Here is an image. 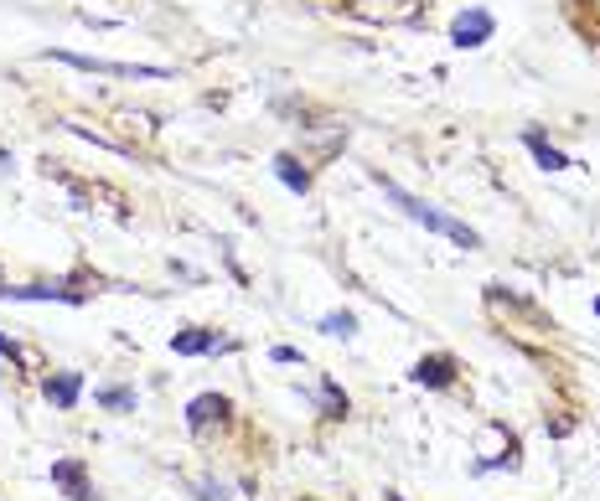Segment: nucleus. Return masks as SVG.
I'll list each match as a JSON object with an SVG mask.
<instances>
[{
  "label": "nucleus",
  "instance_id": "1a4fd4ad",
  "mask_svg": "<svg viewBox=\"0 0 600 501\" xmlns=\"http://www.w3.org/2000/svg\"><path fill=\"white\" fill-rule=\"evenodd\" d=\"M523 145L533 150V161L544 165V171H569V156H564V150H554V145H548L544 135H538V129H528Z\"/></svg>",
  "mask_w": 600,
  "mask_h": 501
},
{
  "label": "nucleus",
  "instance_id": "ddd939ff",
  "mask_svg": "<svg viewBox=\"0 0 600 501\" xmlns=\"http://www.w3.org/2000/svg\"><path fill=\"white\" fill-rule=\"evenodd\" d=\"M197 501H228V486L223 481H197Z\"/></svg>",
  "mask_w": 600,
  "mask_h": 501
},
{
  "label": "nucleus",
  "instance_id": "423d86ee",
  "mask_svg": "<svg viewBox=\"0 0 600 501\" xmlns=\"http://www.w3.org/2000/svg\"><path fill=\"white\" fill-rule=\"evenodd\" d=\"M228 341H218V331H176L171 336V352L176 357H207V352H218Z\"/></svg>",
  "mask_w": 600,
  "mask_h": 501
},
{
  "label": "nucleus",
  "instance_id": "4468645a",
  "mask_svg": "<svg viewBox=\"0 0 600 501\" xmlns=\"http://www.w3.org/2000/svg\"><path fill=\"white\" fill-rule=\"evenodd\" d=\"M270 362H280V367H295V362H300V352H295V346H274Z\"/></svg>",
  "mask_w": 600,
  "mask_h": 501
},
{
  "label": "nucleus",
  "instance_id": "9b49d317",
  "mask_svg": "<svg viewBox=\"0 0 600 501\" xmlns=\"http://www.w3.org/2000/svg\"><path fill=\"white\" fill-rule=\"evenodd\" d=\"M93 398L110 413H135V388H93Z\"/></svg>",
  "mask_w": 600,
  "mask_h": 501
},
{
  "label": "nucleus",
  "instance_id": "9d476101",
  "mask_svg": "<svg viewBox=\"0 0 600 501\" xmlns=\"http://www.w3.org/2000/svg\"><path fill=\"white\" fill-rule=\"evenodd\" d=\"M274 176L285 181L295 197H306V192H310V176L300 171V161H295V156H280V161H274Z\"/></svg>",
  "mask_w": 600,
  "mask_h": 501
},
{
  "label": "nucleus",
  "instance_id": "39448f33",
  "mask_svg": "<svg viewBox=\"0 0 600 501\" xmlns=\"http://www.w3.org/2000/svg\"><path fill=\"white\" fill-rule=\"evenodd\" d=\"M42 393L52 409H78V398H83V373H52L42 383Z\"/></svg>",
  "mask_w": 600,
  "mask_h": 501
},
{
  "label": "nucleus",
  "instance_id": "0eeeda50",
  "mask_svg": "<svg viewBox=\"0 0 600 501\" xmlns=\"http://www.w3.org/2000/svg\"><path fill=\"white\" fill-rule=\"evenodd\" d=\"M223 413H228V398L223 393H202V398L186 403V424H192V430H207V424H218Z\"/></svg>",
  "mask_w": 600,
  "mask_h": 501
},
{
  "label": "nucleus",
  "instance_id": "f03ea898",
  "mask_svg": "<svg viewBox=\"0 0 600 501\" xmlns=\"http://www.w3.org/2000/svg\"><path fill=\"white\" fill-rule=\"evenodd\" d=\"M52 57L83 72H110V78H171V68H156V62H104V57H78V52H52Z\"/></svg>",
  "mask_w": 600,
  "mask_h": 501
},
{
  "label": "nucleus",
  "instance_id": "f3484780",
  "mask_svg": "<svg viewBox=\"0 0 600 501\" xmlns=\"http://www.w3.org/2000/svg\"><path fill=\"white\" fill-rule=\"evenodd\" d=\"M0 295H5V285H0Z\"/></svg>",
  "mask_w": 600,
  "mask_h": 501
},
{
  "label": "nucleus",
  "instance_id": "7ed1b4c3",
  "mask_svg": "<svg viewBox=\"0 0 600 501\" xmlns=\"http://www.w3.org/2000/svg\"><path fill=\"white\" fill-rule=\"evenodd\" d=\"M491 32H497V21H491V11H481V5H471V11H461V16L451 21L455 47H481V42H491Z\"/></svg>",
  "mask_w": 600,
  "mask_h": 501
},
{
  "label": "nucleus",
  "instance_id": "2eb2a0df",
  "mask_svg": "<svg viewBox=\"0 0 600 501\" xmlns=\"http://www.w3.org/2000/svg\"><path fill=\"white\" fill-rule=\"evenodd\" d=\"M0 357H11V362H21V346L11 336H0Z\"/></svg>",
  "mask_w": 600,
  "mask_h": 501
},
{
  "label": "nucleus",
  "instance_id": "6e6552de",
  "mask_svg": "<svg viewBox=\"0 0 600 501\" xmlns=\"http://www.w3.org/2000/svg\"><path fill=\"white\" fill-rule=\"evenodd\" d=\"M409 377H414V383H424V388H445V383L455 377V362L451 357H419Z\"/></svg>",
  "mask_w": 600,
  "mask_h": 501
},
{
  "label": "nucleus",
  "instance_id": "dca6fc26",
  "mask_svg": "<svg viewBox=\"0 0 600 501\" xmlns=\"http://www.w3.org/2000/svg\"><path fill=\"white\" fill-rule=\"evenodd\" d=\"M595 316H600V300H595Z\"/></svg>",
  "mask_w": 600,
  "mask_h": 501
},
{
  "label": "nucleus",
  "instance_id": "20e7f679",
  "mask_svg": "<svg viewBox=\"0 0 600 501\" xmlns=\"http://www.w3.org/2000/svg\"><path fill=\"white\" fill-rule=\"evenodd\" d=\"M52 486H62L68 501H99V491L83 476V460H52Z\"/></svg>",
  "mask_w": 600,
  "mask_h": 501
},
{
  "label": "nucleus",
  "instance_id": "f8f14e48",
  "mask_svg": "<svg viewBox=\"0 0 600 501\" xmlns=\"http://www.w3.org/2000/svg\"><path fill=\"white\" fill-rule=\"evenodd\" d=\"M321 331H327V336L352 341V336H357V316H352V310H331V316H321Z\"/></svg>",
  "mask_w": 600,
  "mask_h": 501
},
{
  "label": "nucleus",
  "instance_id": "f257e3e1",
  "mask_svg": "<svg viewBox=\"0 0 600 501\" xmlns=\"http://www.w3.org/2000/svg\"><path fill=\"white\" fill-rule=\"evenodd\" d=\"M383 186V197L394 202V207H399L404 217H409V222H419V228H424V233H440V238H451L455 249H481V233H476V228H466V222H455V217H445L440 213V207H430V202H419V197H409V192H404V186H394V181L388 176H373Z\"/></svg>",
  "mask_w": 600,
  "mask_h": 501
}]
</instances>
